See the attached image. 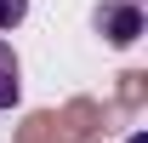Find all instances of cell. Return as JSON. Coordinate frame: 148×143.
Returning <instances> with one entry per match:
<instances>
[{"label":"cell","instance_id":"obj_1","mask_svg":"<svg viewBox=\"0 0 148 143\" xmlns=\"http://www.w3.org/2000/svg\"><path fill=\"white\" fill-rule=\"evenodd\" d=\"M97 35L108 40V46H131V40H143V6L137 0H103L91 12Z\"/></svg>","mask_w":148,"mask_h":143},{"label":"cell","instance_id":"obj_2","mask_svg":"<svg viewBox=\"0 0 148 143\" xmlns=\"http://www.w3.org/2000/svg\"><path fill=\"white\" fill-rule=\"evenodd\" d=\"M23 97V63H17V52L0 40V109H12Z\"/></svg>","mask_w":148,"mask_h":143},{"label":"cell","instance_id":"obj_3","mask_svg":"<svg viewBox=\"0 0 148 143\" xmlns=\"http://www.w3.org/2000/svg\"><path fill=\"white\" fill-rule=\"evenodd\" d=\"M120 103H125V109H137V103H143V74H137V69H131V74H120Z\"/></svg>","mask_w":148,"mask_h":143},{"label":"cell","instance_id":"obj_4","mask_svg":"<svg viewBox=\"0 0 148 143\" xmlns=\"http://www.w3.org/2000/svg\"><path fill=\"white\" fill-rule=\"evenodd\" d=\"M29 17V0H0V29H17Z\"/></svg>","mask_w":148,"mask_h":143},{"label":"cell","instance_id":"obj_5","mask_svg":"<svg viewBox=\"0 0 148 143\" xmlns=\"http://www.w3.org/2000/svg\"><path fill=\"white\" fill-rule=\"evenodd\" d=\"M131 143H148V137H131Z\"/></svg>","mask_w":148,"mask_h":143}]
</instances>
